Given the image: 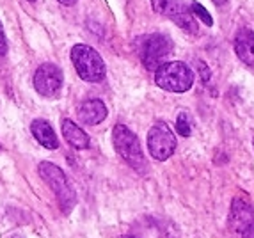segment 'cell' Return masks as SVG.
<instances>
[{"instance_id": "1", "label": "cell", "mask_w": 254, "mask_h": 238, "mask_svg": "<svg viewBox=\"0 0 254 238\" xmlns=\"http://www.w3.org/2000/svg\"><path fill=\"white\" fill-rule=\"evenodd\" d=\"M112 142L119 157L139 175H144L148 171V164H146L144 153H142V148L135 133L125 124H116L112 128Z\"/></svg>"}, {"instance_id": "2", "label": "cell", "mask_w": 254, "mask_h": 238, "mask_svg": "<svg viewBox=\"0 0 254 238\" xmlns=\"http://www.w3.org/2000/svg\"><path fill=\"white\" fill-rule=\"evenodd\" d=\"M155 84L167 93H187L194 85V71L182 60L160 64L155 69Z\"/></svg>"}, {"instance_id": "3", "label": "cell", "mask_w": 254, "mask_h": 238, "mask_svg": "<svg viewBox=\"0 0 254 238\" xmlns=\"http://www.w3.org/2000/svg\"><path fill=\"white\" fill-rule=\"evenodd\" d=\"M69 57H71V62L75 66L78 77L84 82H91V84H96V82H102L107 75L105 62H103L102 56L94 50L89 45H75L69 52Z\"/></svg>"}, {"instance_id": "4", "label": "cell", "mask_w": 254, "mask_h": 238, "mask_svg": "<svg viewBox=\"0 0 254 238\" xmlns=\"http://www.w3.org/2000/svg\"><path fill=\"white\" fill-rule=\"evenodd\" d=\"M38 173L43 178V181L47 183L48 187L52 188V192L55 194L57 201H59V206L66 215L73 210L76 203L75 190L69 185L68 178L64 175V171L59 166H55L52 162H41L38 166Z\"/></svg>"}, {"instance_id": "5", "label": "cell", "mask_w": 254, "mask_h": 238, "mask_svg": "<svg viewBox=\"0 0 254 238\" xmlns=\"http://www.w3.org/2000/svg\"><path fill=\"white\" fill-rule=\"evenodd\" d=\"M151 7L155 13L164 14L171 21H174L187 34H199V23L195 21L194 14L183 0H151Z\"/></svg>"}, {"instance_id": "6", "label": "cell", "mask_w": 254, "mask_h": 238, "mask_svg": "<svg viewBox=\"0 0 254 238\" xmlns=\"http://www.w3.org/2000/svg\"><path fill=\"white\" fill-rule=\"evenodd\" d=\"M176 137H174L173 130L167 126V123L158 121L151 126L148 133V149L155 160H167L174 155L176 151Z\"/></svg>"}, {"instance_id": "7", "label": "cell", "mask_w": 254, "mask_h": 238, "mask_svg": "<svg viewBox=\"0 0 254 238\" xmlns=\"http://www.w3.org/2000/svg\"><path fill=\"white\" fill-rule=\"evenodd\" d=\"M173 52V41L165 34H149L140 45V59L146 68L155 71L160 66V60Z\"/></svg>"}, {"instance_id": "8", "label": "cell", "mask_w": 254, "mask_h": 238, "mask_svg": "<svg viewBox=\"0 0 254 238\" xmlns=\"http://www.w3.org/2000/svg\"><path fill=\"white\" fill-rule=\"evenodd\" d=\"M63 71L55 64L45 62L36 69L32 82H34V89L38 91V94L45 98H52L63 89Z\"/></svg>"}, {"instance_id": "9", "label": "cell", "mask_w": 254, "mask_h": 238, "mask_svg": "<svg viewBox=\"0 0 254 238\" xmlns=\"http://www.w3.org/2000/svg\"><path fill=\"white\" fill-rule=\"evenodd\" d=\"M229 226L237 235H240L244 230L254 226V208L249 201L235 199L229 208Z\"/></svg>"}, {"instance_id": "10", "label": "cell", "mask_w": 254, "mask_h": 238, "mask_svg": "<svg viewBox=\"0 0 254 238\" xmlns=\"http://www.w3.org/2000/svg\"><path fill=\"white\" fill-rule=\"evenodd\" d=\"M76 114H78V119H80L84 124L94 126V124H100L105 121L107 116H109V109H107V105L102 100L93 98V100L82 102Z\"/></svg>"}, {"instance_id": "11", "label": "cell", "mask_w": 254, "mask_h": 238, "mask_svg": "<svg viewBox=\"0 0 254 238\" xmlns=\"http://www.w3.org/2000/svg\"><path fill=\"white\" fill-rule=\"evenodd\" d=\"M235 52L244 64L254 68V30L244 27L235 34Z\"/></svg>"}, {"instance_id": "12", "label": "cell", "mask_w": 254, "mask_h": 238, "mask_svg": "<svg viewBox=\"0 0 254 238\" xmlns=\"http://www.w3.org/2000/svg\"><path fill=\"white\" fill-rule=\"evenodd\" d=\"M61 130H63L64 140L68 142L71 148L75 149H87L91 146L89 135L82 130L78 124H75V121L71 119H63V124H61Z\"/></svg>"}, {"instance_id": "13", "label": "cell", "mask_w": 254, "mask_h": 238, "mask_svg": "<svg viewBox=\"0 0 254 238\" xmlns=\"http://www.w3.org/2000/svg\"><path fill=\"white\" fill-rule=\"evenodd\" d=\"M30 132L34 135V139L38 140L43 148L47 149H57L59 148V139L55 135L54 128L48 121L45 119H34L30 123Z\"/></svg>"}, {"instance_id": "14", "label": "cell", "mask_w": 254, "mask_h": 238, "mask_svg": "<svg viewBox=\"0 0 254 238\" xmlns=\"http://www.w3.org/2000/svg\"><path fill=\"white\" fill-rule=\"evenodd\" d=\"M176 132L182 137H189L192 133V119L187 112H180L176 118Z\"/></svg>"}, {"instance_id": "15", "label": "cell", "mask_w": 254, "mask_h": 238, "mask_svg": "<svg viewBox=\"0 0 254 238\" xmlns=\"http://www.w3.org/2000/svg\"><path fill=\"white\" fill-rule=\"evenodd\" d=\"M190 13L194 14V16H197L201 21H203L204 25L206 27H212L213 25V18H212V14L208 13L206 11V7H203V5L199 4V2H192L190 4Z\"/></svg>"}, {"instance_id": "16", "label": "cell", "mask_w": 254, "mask_h": 238, "mask_svg": "<svg viewBox=\"0 0 254 238\" xmlns=\"http://www.w3.org/2000/svg\"><path fill=\"white\" fill-rule=\"evenodd\" d=\"M195 66H197V71H199L201 82H204V84H206V82L210 80V77H212V73H210L208 66L204 62H201V60H197V62H195Z\"/></svg>"}, {"instance_id": "17", "label": "cell", "mask_w": 254, "mask_h": 238, "mask_svg": "<svg viewBox=\"0 0 254 238\" xmlns=\"http://www.w3.org/2000/svg\"><path fill=\"white\" fill-rule=\"evenodd\" d=\"M5 54H7V38H5L4 25L0 21V57H4Z\"/></svg>"}, {"instance_id": "18", "label": "cell", "mask_w": 254, "mask_h": 238, "mask_svg": "<svg viewBox=\"0 0 254 238\" xmlns=\"http://www.w3.org/2000/svg\"><path fill=\"white\" fill-rule=\"evenodd\" d=\"M240 238H254V226H251V228H247V230H244L240 235H238Z\"/></svg>"}, {"instance_id": "19", "label": "cell", "mask_w": 254, "mask_h": 238, "mask_svg": "<svg viewBox=\"0 0 254 238\" xmlns=\"http://www.w3.org/2000/svg\"><path fill=\"white\" fill-rule=\"evenodd\" d=\"M57 2L63 5H75L76 4V0H57Z\"/></svg>"}, {"instance_id": "20", "label": "cell", "mask_w": 254, "mask_h": 238, "mask_svg": "<svg viewBox=\"0 0 254 238\" xmlns=\"http://www.w3.org/2000/svg\"><path fill=\"white\" fill-rule=\"evenodd\" d=\"M212 2H213L215 5H224L226 2H228V0H212Z\"/></svg>"}, {"instance_id": "21", "label": "cell", "mask_w": 254, "mask_h": 238, "mask_svg": "<svg viewBox=\"0 0 254 238\" xmlns=\"http://www.w3.org/2000/svg\"><path fill=\"white\" fill-rule=\"evenodd\" d=\"M121 238H137V237H131V235H125V237H121Z\"/></svg>"}, {"instance_id": "22", "label": "cell", "mask_w": 254, "mask_h": 238, "mask_svg": "<svg viewBox=\"0 0 254 238\" xmlns=\"http://www.w3.org/2000/svg\"><path fill=\"white\" fill-rule=\"evenodd\" d=\"M9 238H23V237H18V235H13V237H9Z\"/></svg>"}, {"instance_id": "23", "label": "cell", "mask_w": 254, "mask_h": 238, "mask_svg": "<svg viewBox=\"0 0 254 238\" xmlns=\"http://www.w3.org/2000/svg\"><path fill=\"white\" fill-rule=\"evenodd\" d=\"M29 2H36V0H29Z\"/></svg>"}, {"instance_id": "24", "label": "cell", "mask_w": 254, "mask_h": 238, "mask_svg": "<svg viewBox=\"0 0 254 238\" xmlns=\"http://www.w3.org/2000/svg\"><path fill=\"white\" fill-rule=\"evenodd\" d=\"M253 144H254V140H253Z\"/></svg>"}]
</instances>
